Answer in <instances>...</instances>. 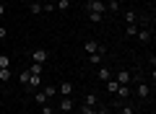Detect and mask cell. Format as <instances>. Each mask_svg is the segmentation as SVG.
<instances>
[{"label":"cell","mask_w":156,"mask_h":114,"mask_svg":"<svg viewBox=\"0 0 156 114\" xmlns=\"http://www.w3.org/2000/svg\"><path fill=\"white\" fill-rule=\"evenodd\" d=\"M86 11H89V13H101V16H104L107 3H104V0H89V3H86Z\"/></svg>","instance_id":"cell-1"},{"label":"cell","mask_w":156,"mask_h":114,"mask_svg":"<svg viewBox=\"0 0 156 114\" xmlns=\"http://www.w3.org/2000/svg\"><path fill=\"white\" fill-rule=\"evenodd\" d=\"M83 52H86V54H94V52H104V47H101V44L96 42V39H86V42H83Z\"/></svg>","instance_id":"cell-2"},{"label":"cell","mask_w":156,"mask_h":114,"mask_svg":"<svg viewBox=\"0 0 156 114\" xmlns=\"http://www.w3.org/2000/svg\"><path fill=\"white\" fill-rule=\"evenodd\" d=\"M29 57H31V62H39V65H44V62L50 60V54H47V49H42V47H39V49H34V52L29 54Z\"/></svg>","instance_id":"cell-3"},{"label":"cell","mask_w":156,"mask_h":114,"mask_svg":"<svg viewBox=\"0 0 156 114\" xmlns=\"http://www.w3.org/2000/svg\"><path fill=\"white\" fill-rule=\"evenodd\" d=\"M73 106H76V104H73V98H70V96H62V98H60V104H57V112H60V114L73 112Z\"/></svg>","instance_id":"cell-4"},{"label":"cell","mask_w":156,"mask_h":114,"mask_svg":"<svg viewBox=\"0 0 156 114\" xmlns=\"http://www.w3.org/2000/svg\"><path fill=\"white\" fill-rule=\"evenodd\" d=\"M135 93H138V98H143V101H148V96H151V88H148V83L138 81V86H135Z\"/></svg>","instance_id":"cell-5"},{"label":"cell","mask_w":156,"mask_h":114,"mask_svg":"<svg viewBox=\"0 0 156 114\" xmlns=\"http://www.w3.org/2000/svg\"><path fill=\"white\" fill-rule=\"evenodd\" d=\"M112 78H115V81L120 83V86H130V81H133L128 70H117V73H115V75H112Z\"/></svg>","instance_id":"cell-6"},{"label":"cell","mask_w":156,"mask_h":114,"mask_svg":"<svg viewBox=\"0 0 156 114\" xmlns=\"http://www.w3.org/2000/svg\"><path fill=\"white\" fill-rule=\"evenodd\" d=\"M29 91H37V88H42V75H31L29 73V83H26Z\"/></svg>","instance_id":"cell-7"},{"label":"cell","mask_w":156,"mask_h":114,"mask_svg":"<svg viewBox=\"0 0 156 114\" xmlns=\"http://www.w3.org/2000/svg\"><path fill=\"white\" fill-rule=\"evenodd\" d=\"M96 78H99V81H109V78H112L109 67H107V65H96Z\"/></svg>","instance_id":"cell-8"},{"label":"cell","mask_w":156,"mask_h":114,"mask_svg":"<svg viewBox=\"0 0 156 114\" xmlns=\"http://www.w3.org/2000/svg\"><path fill=\"white\" fill-rule=\"evenodd\" d=\"M57 93H62V96H70V93H73V83H70V81H62L60 86H57Z\"/></svg>","instance_id":"cell-9"},{"label":"cell","mask_w":156,"mask_h":114,"mask_svg":"<svg viewBox=\"0 0 156 114\" xmlns=\"http://www.w3.org/2000/svg\"><path fill=\"white\" fill-rule=\"evenodd\" d=\"M31 75H44V65H39V62H29V67H26Z\"/></svg>","instance_id":"cell-10"},{"label":"cell","mask_w":156,"mask_h":114,"mask_svg":"<svg viewBox=\"0 0 156 114\" xmlns=\"http://www.w3.org/2000/svg\"><path fill=\"white\" fill-rule=\"evenodd\" d=\"M120 101H125V98L130 96V86H117V93H115Z\"/></svg>","instance_id":"cell-11"},{"label":"cell","mask_w":156,"mask_h":114,"mask_svg":"<svg viewBox=\"0 0 156 114\" xmlns=\"http://www.w3.org/2000/svg\"><path fill=\"white\" fill-rule=\"evenodd\" d=\"M34 101H37L39 106H42V104H47V101H50V98L44 96V91H42V88H37V91H34Z\"/></svg>","instance_id":"cell-12"},{"label":"cell","mask_w":156,"mask_h":114,"mask_svg":"<svg viewBox=\"0 0 156 114\" xmlns=\"http://www.w3.org/2000/svg\"><path fill=\"white\" fill-rule=\"evenodd\" d=\"M101 60H104V52H94V54H89V65H101Z\"/></svg>","instance_id":"cell-13"},{"label":"cell","mask_w":156,"mask_h":114,"mask_svg":"<svg viewBox=\"0 0 156 114\" xmlns=\"http://www.w3.org/2000/svg\"><path fill=\"white\" fill-rule=\"evenodd\" d=\"M135 36L140 39V42H151V29H138V34Z\"/></svg>","instance_id":"cell-14"},{"label":"cell","mask_w":156,"mask_h":114,"mask_svg":"<svg viewBox=\"0 0 156 114\" xmlns=\"http://www.w3.org/2000/svg\"><path fill=\"white\" fill-rule=\"evenodd\" d=\"M104 83H107V93H112V96H115V93H117V86H120V83H117L115 78H109V81H104Z\"/></svg>","instance_id":"cell-15"},{"label":"cell","mask_w":156,"mask_h":114,"mask_svg":"<svg viewBox=\"0 0 156 114\" xmlns=\"http://www.w3.org/2000/svg\"><path fill=\"white\" fill-rule=\"evenodd\" d=\"M42 91H44L47 98H55L57 96V86H42Z\"/></svg>","instance_id":"cell-16"},{"label":"cell","mask_w":156,"mask_h":114,"mask_svg":"<svg viewBox=\"0 0 156 114\" xmlns=\"http://www.w3.org/2000/svg\"><path fill=\"white\" fill-rule=\"evenodd\" d=\"M13 78V73H11V67H0V81L3 83H8Z\"/></svg>","instance_id":"cell-17"},{"label":"cell","mask_w":156,"mask_h":114,"mask_svg":"<svg viewBox=\"0 0 156 114\" xmlns=\"http://www.w3.org/2000/svg\"><path fill=\"white\" fill-rule=\"evenodd\" d=\"M104 3H107V11H112V13L120 11V3H117V0H104Z\"/></svg>","instance_id":"cell-18"},{"label":"cell","mask_w":156,"mask_h":114,"mask_svg":"<svg viewBox=\"0 0 156 114\" xmlns=\"http://www.w3.org/2000/svg\"><path fill=\"white\" fill-rule=\"evenodd\" d=\"M83 104H89V106H96V104H99V98H96L94 93H86V98H83Z\"/></svg>","instance_id":"cell-19"},{"label":"cell","mask_w":156,"mask_h":114,"mask_svg":"<svg viewBox=\"0 0 156 114\" xmlns=\"http://www.w3.org/2000/svg\"><path fill=\"white\" fill-rule=\"evenodd\" d=\"M55 8H57V11H68V8H70V0H57Z\"/></svg>","instance_id":"cell-20"},{"label":"cell","mask_w":156,"mask_h":114,"mask_svg":"<svg viewBox=\"0 0 156 114\" xmlns=\"http://www.w3.org/2000/svg\"><path fill=\"white\" fill-rule=\"evenodd\" d=\"M29 11H31V13H42V3H39V0L29 3Z\"/></svg>","instance_id":"cell-21"},{"label":"cell","mask_w":156,"mask_h":114,"mask_svg":"<svg viewBox=\"0 0 156 114\" xmlns=\"http://www.w3.org/2000/svg\"><path fill=\"white\" fill-rule=\"evenodd\" d=\"M125 34H128V36H135V34H138V23H128Z\"/></svg>","instance_id":"cell-22"},{"label":"cell","mask_w":156,"mask_h":114,"mask_svg":"<svg viewBox=\"0 0 156 114\" xmlns=\"http://www.w3.org/2000/svg\"><path fill=\"white\" fill-rule=\"evenodd\" d=\"M125 21H128V23H135V21H138V13H135V11H128V13H125Z\"/></svg>","instance_id":"cell-23"},{"label":"cell","mask_w":156,"mask_h":114,"mask_svg":"<svg viewBox=\"0 0 156 114\" xmlns=\"http://www.w3.org/2000/svg\"><path fill=\"white\" fill-rule=\"evenodd\" d=\"M81 114H96V106H89V104H81Z\"/></svg>","instance_id":"cell-24"},{"label":"cell","mask_w":156,"mask_h":114,"mask_svg":"<svg viewBox=\"0 0 156 114\" xmlns=\"http://www.w3.org/2000/svg\"><path fill=\"white\" fill-rule=\"evenodd\" d=\"M42 11L44 13H55L57 8H55V3H42Z\"/></svg>","instance_id":"cell-25"},{"label":"cell","mask_w":156,"mask_h":114,"mask_svg":"<svg viewBox=\"0 0 156 114\" xmlns=\"http://www.w3.org/2000/svg\"><path fill=\"white\" fill-rule=\"evenodd\" d=\"M101 18H104L101 13H89V21L91 23H101Z\"/></svg>","instance_id":"cell-26"},{"label":"cell","mask_w":156,"mask_h":114,"mask_svg":"<svg viewBox=\"0 0 156 114\" xmlns=\"http://www.w3.org/2000/svg\"><path fill=\"white\" fill-rule=\"evenodd\" d=\"M0 67H11V57L8 54H0Z\"/></svg>","instance_id":"cell-27"},{"label":"cell","mask_w":156,"mask_h":114,"mask_svg":"<svg viewBox=\"0 0 156 114\" xmlns=\"http://www.w3.org/2000/svg\"><path fill=\"white\" fill-rule=\"evenodd\" d=\"M42 114H55V109L50 106V101H47V104H42Z\"/></svg>","instance_id":"cell-28"},{"label":"cell","mask_w":156,"mask_h":114,"mask_svg":"<svg viewBox=\"0 0 156 114\" xmlns=\"http://www.w3.org/2000/svg\"><path fill=\"white\" fill-rule=\"evenodd\" d=\"M96 114H109V109H107L104 104H96Z\"/></svg>","instance_id":"cell-29"},{"label":"cell","mask_w":156,"mask_h":114,"mask_svg":"<svg viewBox=\"0 0 156 114\" xmlns=\"http://www.w3.org/2000/svg\"><path fill=\"white\" fill-rule=\"evenodd\" d=\"M18 81H21V83H23V86H26V83H29V70H23V73H21V75H18Z\"/></svg>","instance_id":"cell-30"},{"label":"cell","mask_w":156,"mask_h":114,"mask_svg":"<svg viewBox=\"0 0 156 114\" xmlns=\"http://www.w3.org/2000/svg\"><path fill=\"white\" fill-rule=\"evenodd\" d=\"M3 13H5V3H0V16H3Z\"/></svg>","instance_id":"cell-31"},{"label":"cell","mask_w":156,"mask_h":114,"mask_svg":"<svg viewBox=\"0 0 156 114\" xmlns=\"http://www.w3.org/2000/svg\"><path fill=\"white\" fill-rule=\"evenodd\" d=\"M0 39H5V29L3 26H0Z\"/></svg>","instance_id":"cell-32"},{"label":"cell","mask_w":156,"mask_h":114,"mask_svg":"<svg viewBox=\"0 0 156 114\" xmlns=\"http://www.w3.org/2000/svg\"><path fill=\"white\" fill-rule=\"evenodd\" d=\"M21 3H23V5H29V3H34V0H21Z\"/></svg>","instance_id":"cell-33"},{"label":"cell","mask_w":156,"mask_h":114,"mask_svg":"<svg viewBox=\"0 0 156 114\" xmlns=\"http://www.w3.org/2000/svg\"><path fill=\"white\" fill-rule=\"evenodd\" d=\"M117 3H122V0H117Z\"/></svg>","instance_id":"cell-34"},{"label":"cell","mask_w":156,"mask_h":114,"mask_svg":"<svg viewBox=\"0 0 156 114\" xmlns=\"http://www.w3.org/2000/svg\"><path fill=\"white\" fill-rule=\"evenodd\" d=\"M55 114H60V112H55Z\"/></svg>","instance_id":"cell-35"}]
</instances>
